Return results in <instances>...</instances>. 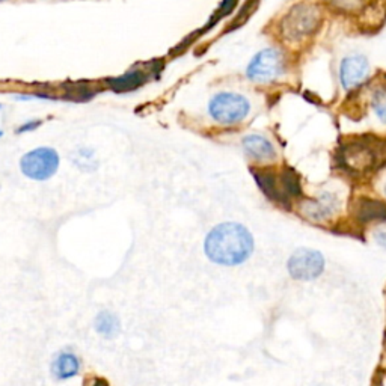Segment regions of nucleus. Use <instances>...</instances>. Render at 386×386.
<instances>
[{
    "mask_svg": "<svg viewBox=\"0 0 386 386\" xmlns=\"http://www.w3.org/2000/svg\"><path fill=\"white\" fill-rule=\"evenodd\" d=\"M370 96L371 109L376 113L379 120L383 124H386V85H380V87L373 88Z\"/></svg>",
    "mask_w": 386,
    "mask_h": 386,
    "instance_id": "nucleus-16",
    "label": "nucleus"
},
{
    "mask_svg": "<svg viewBox=\"0 0 386 386\" xmlns=\"http://www.w3.org/2000/svg\"><path fill=\"white\" fill-rule=\"evenodd\" d=\"M335 210L334 199H329V195H323L321 198L308 202L305 213L309 214L313 219H326Z\"/></svg>",
    "mask_w": 386,
    "mask_h": 386,
    "instance_id": "nucleus-14",
    "label": "nucleus"
},
{
    "mask_svg": "<svg viewBox=\"0 0 386 386\" xmlns=\"http://www.w3.org/2000/svg\"><path fill=\"white\" fill-rule=\"evenodd\" d=\"M0 111H2V104H0Z\"/></svg>",
    "mask_w": 386,
    "mask_h": 386,
    "instance_id": "nucleus-22",
    "label": "nucleus"
},
{
    "mask_svg": "<svg viewBox=\"0 0 386 386\" xmlns=\"http://www.w3.org/2000/svg\"><path fill=\"white\" fill-rule=\"evenodd\" d=\"M92 386H109V385H107L103 379H96L95 382H94V385Z\"/></svg>",
    "mask_w": 386,
    "mask_h": 386,
    "instance_id": "nucleus-20",
    "label": "nucleus"
},
{
    "mask_svg": "<svg viewBox=\"0 0 386 386\" xmlns=\"http://www.w3.org/2000/svg\"><path fill=\"white\" fill-rule=\"evenodd\" d=\"M4 136V132H0V137H2Z\"/></svg>",
    "mask_w": 386,
    "mask_h": 386,
    "instance_id": "nucleus-21",
    "label": "nucleus"
},
{
    "mask_svg": "<svg viewBox=\"0 0 386 386\" xmlns=\"http://www.w3.org/2000/svg\"><path fill=\"white\" fill-rule=\"evenodd\" d=\"M73 162L76 163L79 168H85L87 166L88 169H91V163H95V157H94V153L91 151V149H77L76 153H74L73 156Z\"/></svg>",
    "mask_w": 386,
    "mask_h": 386,
    "instance_id": "nucleus-17",
    "label": "nucleus"
},
{
    "mask_svg": "<svg viewBox=\"0 0 386 386\" xmlns=\"http://www.w3.org/2000/svg\"><path fill=\"white\" fill-rule=\"evenodd\" d=\"M41 124H42V121H41V120H32V121H26L25 124H21V125L17 128L15 133H17V135H23V133L34 132V130H37V128H38Z\"/></svg>",
    "mask_w": 386,
    "mask_h": 386,
    "instance_id": "nucleus-18",
    "label": "nucleus"
},
{
    "mask_svg": "<svg viewBox=\"0 0 386 386\" xmlns=\"http://www.w3.org/2000/svg\"><path fill=\"white\" fill-rule=\"evenodd\" d=\"M204 249L213 263L239 266L252 255L254 237L243 225L225 222L208 232Z\"/></svg>",
    "mask_w": 386,
    "mask_h": 386,
    "instance_id": "nucleus-1",
    "label": "nucleus"
},
{
    "mask_svg": "<svg viewBox=\"0 0 386 386\" xmlns=\"http://www.w3.org/2000/svg\"><path fill=\"white\" fill-rule=\"evenodd\" d=\"M370 76V63L366 56L350 55L342 59L340 67L341 85L347 91H355L366 85Z\"/></svg>",
    "mask_w": 386,
    "mask_h": 386,
    "instance_id": "nucleus-8",
    "label": "nucleus"
},
{
    "mask_svg": "<svg viewBox=\"0 0 386 386\" xmlns=\"http://www.w3.org/2000/svg\"><path fill=\"white\" fill-rule=\"evenodd\" d=\"M290 73V59L282 49H263L251 59L246 77L256 85H275Z\"/></svg>",
    "mask_w": 386,
    "mask_h": 386,
    "instance_id": "nucleus-3",
    "label": "nucleus"
},
{
    "mask_svg": "<svg viewBox=\"0 0 386 386\" xmlns=\"http://www.w3.org/2000/svg\"><path fill=\"white\" fill-rule=\"evenodd\" d=\"M374 239H376V242L382 246H385L386 248V230H380L378 231L376 234H374Z\"/></svg>",
    "mask_w": 386,
    "mask_h": 386,
    "instance_id": "nucleus-19",
    "label": "nucleus"
},
{
    "mask_svg": "<svg viewBox=\"0 0 386 386\" xmlns=\"http://www.w3.org/2000/svg\"><path fill=\"white\" fill-rule=\"evenodd\" d=\"M316 25H317V14L314 13V11L306 6H300L288 17L287 23L284 25V29L287 32V35L292 37V39H297V38H304L309 34V32H313Z\"/></svg>",
    "mask_w": 386,
    "mask_h": 386,
    "instance_id": "nucleus-9",
    "label": "nucleus"
},
{
    "mask_svg": "<svg viewBox=\"0 0 386 386\" xmlns=\"http://www.w3.org/2000/svg\"><path fill=\"white\" fill-rule=\"evenodd\" d=\"M287 269L296 281H313L325 270V256L316 249L299 248L288 259Z\"/></svg>",
    "mask_w": 386,
    "mask_h": 386,
    "instance_id": "nucleus-7",
    "label": "nucleus"
},
{
    "mask_svg": "<svg viewBox=\"0 0 386 386\" xmlns=\"http://www.w3.org/2000/svg\"><path fill=\"white\" fill-rule=\"evenodd\" d=\"M20 168L30 180H49L56 174L59 168V154L53 148L47 147L32 149L21 158Z\"/></svg>",
    "mask_w": 386,
    "mask_h": 386,
    "instance_id": "nucleus-6",
    "label": "nucleus"
},
{
    "mask_svg": "<svg viewBox=\"0 0 386 386\" xmlns=\"http://www.w3.org/2000/svg\"><path fill=\"white\" fill-rule=\"evenodd\" d=\"M51 371L53 376L58 380H68L74 376H77V373L80 371V361L76 355H73V353H61V355H58L56 359L53 361Z\"/></svg>",
    "mask_w": 386,
    "mask_h": 386,
    "instance_id": "nucleus-13",
    "label": "nucleus"
},
{
    "mask_svg": "<svg viewBox=\"0 0 386 386\" xmlns=\"http://www.w3.org/2000/svg\"><path fill=\"white\" fill-rule=\"evenodd\" d=\"M95 329L103 337L113 338L120 332V321L109 311H103L95 320Z\"/></svg>",
    "mask_w": 386,
    "mask_h": 386,
    "instance_id": "nucleus-15",
    "label": "nucleus"
},
{
    "mask_svg": "<svg viewBox=\"0 0 386 386\" xmlns=\"http://www.w3.org/2000/svg\"><path fill=\"white\" fill-rule=\"evenodd\" d=\"M254 177L259 183L260 189L264 192V195L280 204H288L293 198L300 195V185L297 177L287 169L284 174H273L269 170H255Z\"/></svg>",
    "mask_w": 386,
    "mask_h": 386,
    "instance_id": "nucleus-5",
    "label": "nucleus"
},
{
    "mask_svg": "<svg viewBox=\"0 0 386 386\" xmlns=\"http://www.w3.org/2000/svg\"><path fill=\"white\" fill-rule=\"evenodd\" d=\"M355 216L359 222H386V204L379 199L361 198L355 207Z\"/></svg>",
    "mask_w": 386,
    "mask_h": 386,
    "instance_id": "nucleus-11",
    "label": "nucleus"
},
{
    "mask_svg": "<svg viewBox=\"0 0 386 386\" xmlns=\"http://www.w3.org/2000/svg\"><path fill=\"white\" fill-rule=\"evenodd\" d=\"M149 76L144 70H133L124 73L123 76H118L113 79L107 80V87H109L115 92H130L137 88H141L142 85L148 82Z\"/></svg>",
    "mask_w": 386,
    "mask_h": 386,
    "instance_id": "nucleus-12",
    "label": "nucleus"
},
{
    "mask_svg": "<svg viewBox=\"0 0 386 386\" xmlns=\"http://www.w3.org/2000/svg\"><path fill=\"white\" fill-rule=\"evenodd\" d=\"M251 112V103L244 95L223 91L208 101V113L220 125H235L246 120Z\"/></svg>",
    "mask_w": 386,
    "mask_h": 386,
    "instance_id": "nucleus-4",
    "label": "nucleus"
},
{
    "mask_svg": "<svg viewBox=\"0 0 386 386\" xmlns=\"http://www.w3.org/2000/svg\"><path fill=\"white\" fill-rule=\"evenodd\" d=\"M243 148L246 154L259 162H269L276 157V149L269 139L260 135H249L243 139Z\"/></svg>",
    "mask_w": 386,
    "mask_h": 386,
    "instance_id": "nucleus-10",
    "label": "nucleus"
},
{
    "mask_svg": "<svg viewBox=\"0 0 386 386\" xmlns=\"http://www.w3.org/2000/svg\"><path fill=\"white\" fill-rule=\"evenodd\" d=\"M386 162V144L378 139H362L361 142H351L341 151L340 163L347 173L355 175H368L376 173Z\"/></svg>",
    "mask_w": 386,
    "mask_h": 386,
    "instance_id": "nucleus-2",
    "label": "nucleus"
}]
</instances>
